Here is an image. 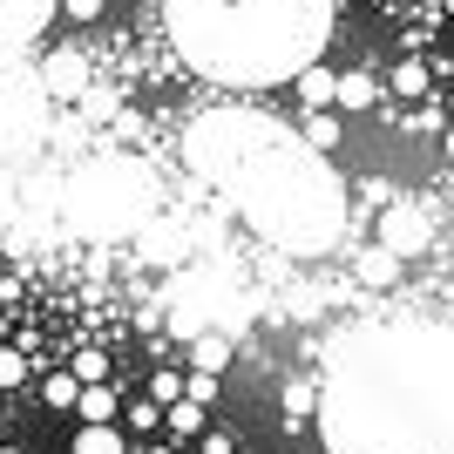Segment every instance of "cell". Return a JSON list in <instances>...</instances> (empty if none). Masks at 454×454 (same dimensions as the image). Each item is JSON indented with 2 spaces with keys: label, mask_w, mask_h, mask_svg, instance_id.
Listing matches in <instances>:
<instances>
[{
  "label": "cell",
  "mask_w": 454,
  "mask_h": 454,
  "mask_svg": "<svg viewBox=\"0 0 454 454\" xmlns=\"http://www.w3.org/2000/svg\"><path fill=\"white\" fill-rule=\"evenodd\" d=\"M102 380H109V360H102V353H82L75 360V387H102Z\"/></svg>",
  "instance_id": "obj_16"
},
{
  "label": "cell",
  "mask_w": 454,
  "mask_h": 454,
  "mask_svg": "<svg viewBox=\"0 0 454 454\" xmlns=\"http://www.w3.org/2000/svg\"><path fill=\"white\" fill-rule=\"evenodd\" d=\"M61 0H0V41H41Z\"/></svg>",
  "instance_id": "obj_3"
},
{
  "label": "cell",
  "mask_w": 454,
  "mask_h": 454,
  "mask_svg": "<svg viewBox=\"0 0 454 454\" xmlns=\"http://www.w3.org/2000/svg\"><path fill=\"white\" fill-rule=\"evenodd\" d=\"M204 454H231V434H210L204 427Z\"/></svg>",
  "instance_id": "obj_21"
},
{
  "label": "cell",
  "mask_w": 454,
  "mask_h": 454,
  "mask_svg": "<svg viewBox=\"0 0 454 454\" xmlns=\"http://www.w3.org/2000/svg\"><path fill=\"white\" fill-rule=\"evenodd\" d=\"M61 7H68L75 20H95V14H102V0H61Z\"/></svg>",
  "instance_id": "obj_20"
},
{
  "label": "cell",
  "mask_w": 454,
  "mask_h": 454,
  "mask_svg": "<svg viewBox=\"0 0 454 454\" xmlns=\"http://www.w3.org/2000/svg\"><path fill=\"white\" fill-rule=\"evenodd\" d=\"M41 394H48V407H75L82 387H75V373H48V380H41Z\"/></svg>",
  "instance_id": "obj_13"
},
{
  "label": "cell",
  "mask_w": 454,
  "mask_h": 454,
  "mask_svg": "<svg viewBox=\"0 0 454 454\" xmlns=\"http://www.w3.org/2000/svg\"><path fill=\"white\" fill-rule=\"evenodd\" d=\"M360 278H366V285H394V278H400V258H394V251H380V245H373V251L360 258Z\"/></svg>",
  "instance_id": "obj_9"
},
{
  "label": "cell",
  "mask_w": 454,
  "mask_h": 454,
  "mask_svg": "<svg viewBox=\"0 0 454 454\" xmlns=\"http://www.w3.org/2000/svg\"><path fill=\"white\" fill-rule=\"evenodd\" d=\"M150 394H156V400H170V407H176V394H184V380H170V373H156V380H150Z\"/></svg>",
  "instance_id": "obj_18"
},
{
  "label": "cell",
  "mask_w": 454,
  "mask_h": 454,
  "mask_svg": "<svg viewBox=\"0 0 454 454\" xmlns=\"http://www.w3.org/2000/svg\"><path fill=\"white\" fill-rule=\"evenodd\" d=\"M170 434H204V407L197 400H176L170 407Z\"/></svg>",
  "instance_id": "obj_14"
},
{
  "label": "cell",
  "mask_w": 454,
  "mask_h": 454,
  "mask_svg": "<svg viewBox=\"0 0 454 454\" xmlns=\"http://www.w3.org/2000/svg\"><path fill=\"white\" fill-rule=\"evenodd\" d=\"M122 420H129L136 434H156V427H163V414H156V400H136V407H129Z\"/></svg>",
  "instance_id": "obj_17"
},
{
  "label": "cell",
  "mask_w": 454,
  "mask_h": 454,
  "mask_svg": "<svg viewBox=\"0 0 454 454\" xmlns=\"http://www.w3.org/2000/svg\"><path fill=\"white\" fill-rule=\"evenodd\" d=\"M150 454H176V448H150Z\"/></svg>",
  "instance_id": "obj_22"
},
{
  "label": "cell",
  "mask_w": 454,
  "mask_h": 454,
  "mask_svg": "<svg viewBox=\"0 0 454 454\" xmlns=\"http://www.w3.org/2000/svg\"><path fill=\"white\" fill-rule=\"evenodd\" d=\"M0 454H20V448H0Z\"/></svg>",
  "instance_id": "obj_23"
},
{
  "label": "cell",
  "mask_w": 454,
  "mask_h": 454,
  "mask_svg": "<svg viewBox=\"0 0 454 454\" xmlns=\"http://www.w3.org/2000/svg\"><path fill=\"white\" fill-rule=\"evenodd\" d=\"M420 245H427V217H420L414 204H387V217H380V251H394L400 265H407Z\"/></svg>",
  "instance_id": "obj_2"
},
{
  "label": "cell",
  "mask_w": 454,
  "mask_h": 454,
  "mask_svg": "<svg viewBox=\"0 0 454 454\" xmlns=\"http://www.w3.org/2000/svg\"><path fill=\"white\" fill-rule=\"evenodd\" d=\"M41 82H48V95L75 102V95H89V61H82L75 48H55V55L41 61Z\"/></svg>",
  "instance_id": "obj_4"
},
{
  "label": "cell",
  "mask_w": 454,
  "mask_h": 454,
  "mask_svg": "<svg viewBox=\"0 0 454 454\" xmlns=\"http://www.w3.org/2000/svg\"><path fill=\"white\" fill-rule=\"evenodd\" d=\"M333 109H373V75H340V102Z\"/></svg>",
  "instance_id": "obj_10"
},
{
  "label": "cell",
  "mask_w": 454,
  "mask_h": 454,
  "mask_svg": "<svg viewBox=\"0 0 454 454\" xmlns=\"http://www.w3.org/2000/svg\"><path fill=\"white\" fill-rule=\"evenodd\" d=\"M68 454H129V441H122V427H82Z\"/></svg>",
  "instance_id": "obj_8"
},
{
  "label": "cell",
  "mask_w": 454,
  "mask_h": 454,
  "mask_svg": "<svg viewBox=\"0 0 454 454\" xmlns=\"http://www.w3.org/2000/svg\"><path fill=\"white\" fill-rule=\"evenodd\" d=\"M190 68L231 89H265L312 68L333 35V0H163Z\"/></svg>",
  "instance_id": "obj_1"
},
{
  "label": "cell",
  "mask_w": 454,
  "mask_h": 454,
  "mask_svg": "<svg viewBox=\"0 0 454 454\" xmlns=\"http://www.w3.org/2000/svg\"><path fill=\"white\" fill-rule=\"evenodd\" d=\"M82 109H89V122H109V115H115V89H95V82H89Z\"/></svg>",
  "instance_id": "obj_15"
},
{
  "label": "cell",
  "mask_w": 454,
  "mask_h": 454,
  "mask_svg": "<svg viewBox=\"0 0 454 454\" xmlns=\"http://www.w3.org/2000/svg\"><path fill=\"white\" fill-rule=\"evenodd\" d=\"M190 360H197V373H224L231 366V340L224 333H197V340H190Z\"/></svg>",
  "instance_id": "obj_7"
},
{
  "label": "cell",
  "mask_w": 454,
  "mask_h": 454,
  "mask_svg": "<svg viewBox=\"0 0 454 454\" xmlns=\"http://www.w3.org/2000/svg\"><path fill=\"white\" fill-rule=\"evenodd\" d=\"M75 414H82V427H115V387L109 380H102V387H82Z\"/></svg>",
  "instance_id": "obj_6"
},
{
  "label": "cell",
  "mask_w": 454,
  "mask_h": 454,
  "mask_svg": "<svg viewBox=\"0 0 454 454\" xmlns=\"http://www.w3.org/2000/svg\"><path fill=\"white\" fill-rule=\"evenodd\" d=\"M305 143H312V150H340V115H312V122H305Z\"/></svg>",
  "instance_id": "obj_11"
},
{
  "label": "cell",
  "mask_w": 454,
  "mask_h": 454,
  "mask_svg": "<svg viewBox=\"0 0 454 454\" xmlns=\"http://www.w3.org/2000/svg\"><path fill=\"white\" fill-rule=\"evenodd\" d=\"M20 373H27V366H20V353H0V387H14Z\"/></svg>",
  "instance_id": "obj_19"
},
{
  "label": "cell",
  "mask_w": 454,
  "mask_h": 454,
  "mask_svg": "<svg viewBox=\"0 0 454 454\" xmlns=\"http://www.w3.org/2000/svg\"><path fill=\"white\" fill-rule=\"evenodd\" d=\"M299 102L312 115H333V102H340V75H333V68H325V61H312V68H299Z\"/></svg>",
  "instance_id": "obj_5"
},
{
  "label": "cell",
  "mask_w": 454,
  "mask_h": 454,
  "mask_svg": "<svg viewBox=\"0 0 454 454\" xmlns=\"http://www.w3.org/2000/svg\"><path fill=\"white\" fill-rule=\"evenodd\" d=\"M394 95H427V61H400L394 68Z\"/></svg>",
  "instance_id": "obj_12"
}]
</instances>
